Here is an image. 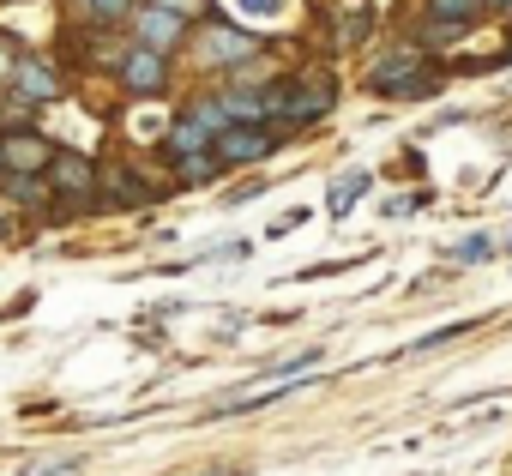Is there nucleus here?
Here are the masks:
<instances>
[{"instance_id": "dca6fc26", "label": "nucleus", "mask_w": 512, "mask_h": 476, "mask_svg": "<svg viewBox=\"0 0 512 476\" xmlns=\"http://www.w3.org/2000/svg\"><path fill=\"white\" fill-rule=\"evenodd\" d=\"M25 476H79V464L73 458H49V464H31Z\"/></svg>"}, {"instance_id": "2eb2a0df", "label": "nucleus", "mask_w": 512, "mask_h": 476, "mask_svg": "<svg viewBox=\"0 0 512 476\" xmlns=\"http://www.w3.org/2000/svg\"><path fill=\"white\" fill-rule=\"evenodd\" d=\"M452 254H458V260H488V254H494V242H488V235H464Z\"/></svg>"}, {"instance_id": "423d86ee", "label": "nucleus", "mask_w": 512, "mask_h": 476, "mask_svg": "<svg viewBox=\"0 0 512 476\" xmlns=\"http://www.w3.org/2000/svg\"><path fill=\"white\" fill-rule=\"evenodd\" d=\"M247 55H253V37H247V31H205V61L235 67V61H247Z\"/></svg>"}, {"instance_id": "9b49d317", "label": "nucleus", "mask_w": 512, "mask_h": 476, "mask_svg": "<svg viewBox=\"0 0 512 476\" xmlns=\"http://www.w3.org/2000/svg\"><path fill=\"white\" fill-rule=\"evenodd\" d=\"M362 187H368V169H350V175L332 187V199H326V205H332V217H344V211L356 205V193H362Z\"/></svg>"}, {"instance_id": "f3484780", "label": "nucleus", "mask_w": 512, "mask_h": 476, "mask_svg": "<svg viewBox=\"0 0 512 476\" xmlns=\"http://www.w3.org/2000/svg\"><path fill=\"white\" fill-rule=\"evenodd\" d=\"M127 7H133V0H91V13H97V19H121Z\"/></svg>"}, {"instance_id": "6e6552de", "label": "nucleus", "mask_w": 512, "mask_h": 476, "mask_svg": "<svg viewBox=\"0 0 512 476\" xmlns=\"http://www.w3.org/2000/svg\"><path fill=\"white\" fill-rule=\"evenodd\" d=\"M0 157L13 169H37V163H49V145L37 133H13V139H0Z\"/></svg>"}, {"instance_id": "7ed1b4c3", "label": "nucleus", "mask_w": 512, "mask_h": 476, "mask_svg": "<svg viewBox=\"0 0 512 476\" xmlns=\"http://www.w3.org/2000/svg\"><path fill=\"white\" fill-rule=\"evenodd\" d=\"M266 151H272V133L253 127V121H247V127H223V133L211 139V157H217V163H260Z\"/></svg>"}, {"instance_id": "6ab92c4d", "label": "nucleus", "mask_w": 512, "mask_h": 476, "mask_svg": "<svg viewBox=\"0 0 512 476\" xmlns=\"http://www.w3.org/2000/svg\"><path fill=\"white\" fill-rule=\"evenodd\" d=\"M241 7H247V13H260V19H278V13H284V0H241Z\"/></svg>"}, {"instance_id": "0eeeda50", "label": "nucleus", "mask_w": 512, "mask_h": 476, "mask_svg": "<svg viewBox=\"0 0 512 476\" xmlns=\"http://www.w3.org/2000/svg\"><path fill=\"white\" fill-rule=\"evenodd\" d=\"M139 31H145V49H169V43L181 37V13H169V7H145V13H139Z\"/></svg>"}, {"instance_id": "5701e85b", "label": "nucleus", "mask_w": 512, "mask_h": 476, "mask_svg": "<svg viewBox=\"0 0 512 476\" xmlns=\"http://www.w3.org/2000/svg\"><path fill=\"white\" fill-rule=\"evenodd\" d=\"M506 248H512V242H506Z\"/></svg>"}, {"instance_id": "20e7f679", "label": "nucleus", "mask_w": 512, "mask_h": 476, "mask_svg": "<svg viewBox=\"0 0 512 476\" xmlns=\"http://www.w3.org/2000/svg\"><path fill=\"white\" fill-rule=\"evenodd\" d=\"M13 91H19V103H55L61 79L43 61H13Z\"/></svg>"}, {"instance_id": "4be33fe9", "label": "nucleus", "mask_w": 512, "mask_h": 476, "mask_svg": "<svg viewBox=\"0 0 512 476\" xmlns=\"http://www.w3.org/2000/svg\"><path fill=\"white\" fill-rule=\"evenodd\" d=\"M0 169H7V157H0Z\"/></svg>"}, {"instance_id": "f03ea898", "label": "nucleus", "mask_w": 512, "mask_h": 476, "mask_svg": "<svg viewBox=\"0 0 512 476\" xmlns=\"http://www.w3.org/2000/svg\"><path fill=\"white\" fill-rule=\"evenodd\" d=\"M434 85V73L422 67V55L416 49H398L380 73H374V91H386V97H422Z\"/></svg>"}, {"instance_id": "1a4fd4ad", "label": "nucleus", "mask_w": 512, "mask_h": 476, "mask_svg": "<svg viewBox=\"0 0 512 476\" xmlns=\"http://www.w3.org/2000/svg\"><path fill=\"white\" fill-rule=\"evenodd\" d=\"M374 25V7L368 0H344V19H338V49H356Z\"/></svg>"}, {"instance_id": "412c9836", "label": "nucleus", "mask_w": 512, "mask_h": 476, "mask_svg": "<svg viewBox=\"0 0 512 476\" xmlns=\"http://www.w3.org/2000/svg\"><path fill=\"white\" fill-rule=\"evenodd\" d=\"M0 73H13V43L0 37Z\"/></svg>"}, {"instance_id": "f257e3e1", "label": "nucleus", "mask_w": 512, "mask_h": 476, "mask_svg": "<svg viewBox=\"0 0 512 476\" xmlns=\"http://www.w3.org/2000/svg\"><path fill=\"white\" fill-rule=\"evenodd\" d=\"M326 103H332V85L326 79H302V85L272 91L266 115H278V121H314V115H326Z\"/></svg>"}, {"instance_id": "aec40b11", "label": "nucleus", "mask_w": 512, "mask_h": 476, "mask_svg": "<svg viewBox=\"0 0 512 476\" xmlns=\"http://www.w3.org/2000/svg\"><path fill=\"white\" fill-rule=\"evenodd\" d=\"M157 7H169V13H181V19H187V13L199 7V0H157Z\"/></svg>"}, {"instance_id": "a211bd4d", "label": "nucleus", "mask_w": 512, "mask_h": 476, "mask_svg": "<svg viewBox=\"0 0 512 476\" xmlns=\"http://www.w3.org/2000/svg\"><path fill=\"white\" fill-rule=\"evenodd\" d=\"M13 199H43V181H37V175H19V181H13Z\"/></svg>"}, {"instance_id": "39448f33", "label": "nucleus", "mask_w": 512, "mask_h": 476, "mask_svg": "<svg viewBox=\"0 0 512 476\" xmlns=\"http://www.w3.org/2000/svg\"><path fill=\"white\" fill-rule=\"evenodd\" d=\"M121 79H127L133 91H157V85H163V49H133V55L121 61Z\"/></svg>"}, {"instance_id": "4468645a", "label": "nucleus", "mask_w": 512, "mask_h": 476, "mask_svg": "<svg viewBox=\"0 0 512 476\" xmlns=\"http://www.w3.org/2000/svg\"><path fill=\"white\" fill-rule=\"evenodd\" d=\"M55 181H61V187H91L97 175H91V163H79V157H61V163H55Z\"/></svg>"}, {"instance_id": "f8f14e48", "label": "nucleus", "mask_w": 512, "mask_h": 476, "mask_svg": "<svg viewBox=\"0 0 512 476\" xmlns=\"http://www.w3.org/2000/svg\"><path fill=\"white\" fill-rule=\"evenodd\" d=\"M476 7L482 0H434V19L452 31V25H464V19H476Z\"/></svg>"}, {"instance_id": "ddd939ff", "label": "nucleus", "mask_w": 512, "mask_h": 476, "mask_svg": "<svg viewBox=\"0 0 512 476\" xmlns=\"http://www.w3.org/2000/svg\"><path fill=\"white\" fill-rule=\"evenodd\" d=\"M169 139H175V151H181V157H193V151H205V145H211V133H205L199 121H181Z\"/></svg>"}, {"instance_id": "9d476101", "label": "nucleus", "mask_w": 512, "mask_h": 476, "mask_svg": "<svg viewBox=\"0 0 512 476\" xmlns=\"http://www.w3.org/2000/svg\"><path fill=\"white\" fill-rule=\"evenodd\" d=\"M223 115L229 121H260L266 115V91H229L223 97Z\"/></svg>"}]
</instances>
